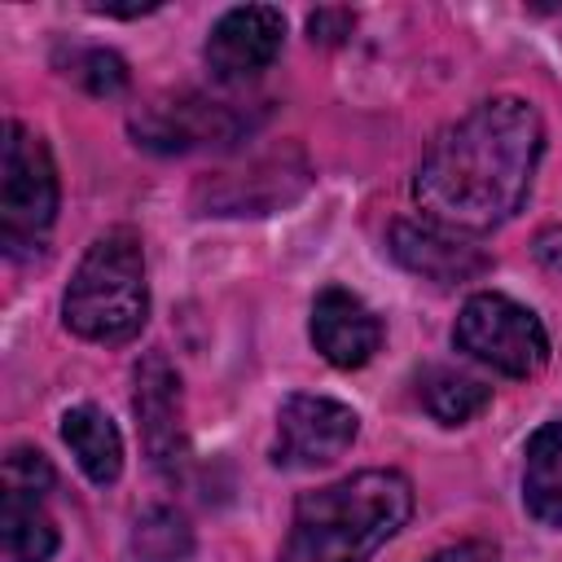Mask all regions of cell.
Masks as SVG:
<instances>
[{"instance_id": "obj_1", "label": "cell", "mask_w": 562, "mask_h": 562, "mask_svg": "<svg viewBox=\"0 0 562 562\" xmlns=\"http://www.w3.org/2000/svg\"><path fill=\"white\" fill-rule=\"evenodd\" d=\"M540 154V110L514 92L487 97L426 145L413 171V202L422 220L448 233H492L522 211Z\"/></svg>"}, {"instance_id": "obj_2", "label": "cell", "mask_w": 562, "mask_h": 562, "mask_svg": "<svg viewBox=\"0 0 562 562\" xmlns=\"http://www.w3.org/2000/svg\"><path fill=\"white\" fill-rule=\"evenodd\" d=\"M413 514V483L400 470H356L303 492L277 562H369Z\"/></svg>"}, {"instance_id": "obj_3", "label": "cell", "mask_w": 562, "mask_h": 562, "mask_svg": "<svg viewBox=\"0 0 562 562\" xmlns=\"http://www.w3.org/2000/svg\"><path fill=\"white\" fill-rule=\"evenodd\" d=\"M149 321L145 246L132 228H105L70 272L61 294V325L88 342H132Z\"/></svg>"}, {"instance_id": "obj_4", "label": "cell", "mask_w": 562, "mask_h": 562, "mask_svg": "<svg viewBox=\"0 0 562 562\" xmlns=\"http://www.w3.org/2000/svg\"><path fill=\"white\" fill-rule=\"evenodd\" d=\"M61 184L57 162L48 154V140L9 119L4 123V149H0V241L9 255L40 246L57 220Z\"/></svg>"}, {"instance_id": "obj_5", "label": "cell", "mask_w": 562, "mask_h": 562, "mask_svg": "<svg viewBox=\"0 0 562 562\" xmlns=\"http://www.w3.org/2000/svg\"><path fill=\"white\" fill-rule=\"evenodd\" d=\"M452 347L505 378H536L549 364V329L540 316L496 290H479L461 303Z\"/></svg>"}, {"instance_id": "obj_6", "label": "cell", "mask_w": 562, "mask_h": 562, "mask_svg": "<svg viewBox=\"0 0 562 562\" xmlns=\"http://www.w3.org/2000/svg\"><path fill=\"white\" fill-rule=\"evenodd\" d=\"M127 127H132V140L140 149L189 154V149H202V145L237 140L250 127V119L233 101L184 88V92H167V97H154L149 105H140Z\"/></svg>"}, {"instance_id": "obj_7", "label": "cell", "mask_w": 562, "mask_h": 562, "mask_svg": "<svg viewBox=\"0 0 562 562\" xmlns=\"http://www.w3.org/2000/svg\"><path fill=\"white\" fill-rule=\"evenodd\" d=\"M360 435V417L351 404L334 395L294 391L277 408V439H272V465L277 470H316L338 461Z\"/></svg>"}, {"instance_id": "obj_8", "label": "cell", "mask_w": 562, "mask_h": 562, "mask_svg": "<svg viewBox=\"0 0 562 562\" xmlns=\"http://www.w3.org/2000/svg\"><path fill=\"white\" fill-rule=\"evenodd\" d=\"M285 44V13L272 4H237L228 13L215 18L206 44H202V61L211 70L215 83L224 88H241L250 79H259Z\"/></svg>"}, {"instance_id": "obj_9", "label": "cell", "mask_w": 562, "mask_h": 562, "mask_svg": "<svg viewBox=\"0 0 562 562\" xmlns=\"http://www.w3.org/2000/svg\"><path fill=\"white\" fill-rule=\"evenodd\" d=\"M307 189V162L299 149H272L237 171H215L198 184L202 215H268Z\"/></svg>"}, {"instance_id": "obj_10", "label": "cell", "mask_w": 562, "mask_h": 562, "mask_svg": "<svg viewBox=\"0 0 562 562\" xmlns=\"http://www.w3.org/2000/svg\"><path fill=\"white\" fill-rule=\"evenodd\" d=\"M132 408H136V426H140V443H145L149 465H154L162 479H180V470H184V461H189L184 391H180L176 364H171L162 351L140 356Z\"/></svg>"}, {"instance_id": "obj_11", "label": "cell", "mask_w": 562, "mask_h": 562, "mask_svg": "<svg viewBox=\"0 0 562 562\" xmlns=\"http://www.w3.org/2000/svg\"><path fill=\"white\" fill-rule=\"evenodd\" d=\"M386 246L400 268H408L413 277L435 281V285H461L492 268L487 250H479L470 237L448 233L430 220H395Z\"/></svg>"}, {"instance_id": "obj_12", "label": "cell", "mask_w": 562, "mask_h": 562, "mask_svg": "<svg viewBox=\"0 0 562 562\" xmlns=\"http://www.w3.org/2000/svg\"><path fill=\"white\" fill-rule=\"evenodd\" d=\"M307 338L321 351V360H329L334 369H364L382 347V321L360 294L342 285H325L312 299Z\"/></svg>"}, {"instance_id": "obj_13", "label": "cell", "mask_w": 562, "mask_h": 562, "mask_svg": "<svg viewBox=\"0 0 562 562\" xmlns=\"http://www.w3.org/2000/svg\"><path fill=\"white\" fill-rule=\"evenodd\" d=\"M61 443L70 448L75 465L88 474V483L110 487L123 474V435L114 417L97 404H75L61 413Z\"/></svg>"}, {"instance_id": "obj_14", "label": "cell", "mask_w": 562, "mask_h": 562, "mask_svg": "<svg viewBox=\"0 0 562 562\" xmlns=\"http://www.w3.org/2000/svg\"><path fill=\"white\" fill-rule=\"evenodd\" d=\"M522 509L562 531V417L540 422L522 448Z\"/></svg>"}, {"instance_id": "obj_15", "label": "cell", "mask_w": 562, "mask_h": 562, "mask_svg": "<svg viewBox=\"0 0 562 562\" xmlns=\"http://www.w3.org/2000/svg\"><path fill=\"white\" fill-rule=\"evenodd\" d=\"M57 553V522L40 496L0 492V562H48Z\"/></svg>"}, {"instance_id": "obj_16", "label": "cell", "mask_w": 562, "mask_h": 562, "mask_svg": "<svg viewBox=\"0 0 562 562\" xmlns=\"http://www.w3.org/2000/svg\"><path fill=\"white\" fill-rule=\"evenodd\" d=\"M417 400L422 408L439 422V426H461L470 417H479L487 404H492V386L461 373V369H448V364H430L422 378H417Z\"/></svg>"}, {"instance_id": "obj_17", "label": "cell", "mask_w": 562, "mask_h": 562, "mask_svg": "<svg viewBox=\"0 0 562 562\" xmlns=\"http://www.w3.org/2000/svg\"><path fill=\"white\" fill-rule=\"evenodd\" d=\"M132 562H189L193 558V527L180 509L154 505L132 527Z\"/></svg>"}, {"instance_id": "obj_18", "label": "cell", "mask_w": 562, "mask_h": 562, "mask_svg": "<svg viewBox=\"0 0 562 562\" xmlns=\"http://www.w3.org/2000/svg\"><path fill=\"white\" fill-rule=\"evenodd\" d=\"M66 79H75L92 97H119L127 88V61L110 48H75L66 57Z\"/></svg>"}, {"instance_id": "obj_19", "label": "cell", "mask_w": 562, "mask_h": 562, "mask_svg": "<svg viewBox=\"0 0 562 562\" xmlns=\"http://www.w3.org/2000/svg\"><path fill=\"white\" fill-rule=\"evenodd\" d=\"M4 487L9 492H26V496H44L53 487V465L40 448H9L4 457Z\"/></svg>"}, {"instance_id": "obj_20", "label": "cell", "mask_w": 562, "mask_h": 562, "mask_svg": "<svg viewBox=\"0 0 562 562\" xmlns=\"http://www.w3.org/2000/svg\"><path fill=\"white\" fill-rule=\"evenodd\" d=\"M356 26V13L351 9H316L307 13V35L312 44H342Z\"/></svg>"}, {"instance_id": "obj_21", "label": "cell", "mask_w": 562, "mask_h": 562, "mask_svg": "<svg viewBox=\"0 0 562 562\" xmlns=\"http://www.w3.org/2000/svg\"><path fill=\"white\" fill-rule=\"evenodd\" d=\"M426 562H501V549L492 540H457L448 549H435Z\"/></svg>"}, {"instance_id": "obj_22", "label": "cell", "mask_w": 562, "mask_h": 562, "mask_svg": "<svg viewBox=\"0 0 562 562\" xmlns=\"http://www.w3.org/2000/svg\"><path fill=\"white\" fill-rule=\"evenodd\" d=\"M158 4L149 0V4H92V13H105V18H145V13H154Z\"/></svg>"}]
</instances>
